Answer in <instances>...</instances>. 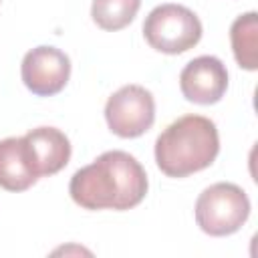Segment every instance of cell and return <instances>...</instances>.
I'll list each match as a JSON object with an SVG mask.
<instances>
[{"mask_svg": "<svg viewBox=\"0 0 258 258\" xmlns=\"http://www.w3.org/2000/svg\"><path fill=\"white\" fill-rule=\"evenodd\" d=\"M38 179L24 137H6L0 141V187L24 191Z\"/></svg>", "mask_w": 258, "mask_h": 258, "instance_id": "9c48e42d", "label": "cell"}, {"mask_svg": "<svg viewBox=\"0 0 258 258\" xmlns=\"http://www.w3.org/2000/svg\"><path fill=\"white\" fill-rule=\"evenodd\" d=\"M24 143L36 175H52L71 159V141L56 127H36L24 135Z\"/></svg>", "mask_w": 258, "mask_h": 258, "instance_id": "ba28073f", "label": "cell"}, {"mask_svg": "<svg viewBox=\"0 0 258 258\" xmlns=\"http://www.w3.org/2000/svg\"><path fill=\"white\" fill-rule=\"evenodd\" d=\"M179 89L191 103L214 105L228 89V71L216 56H198L183 67L179 75Z\"/></svg>", "mask_w": 258, "mask_h": 258, "instance_id": "52a82bcc", "label": "cell"}, {"mask_svg": "<svg viewBox=\"0 0 258 258\" xmlns=\"http://www.w3.org/2000/svg\"><path fill=\"white\" fill-rule=\"evenodd\" d=\"M143 34L151 48L165 54H179L200 42L202 22L181 4H161L147 14Z\"/></svg>", "mask_w": 258, "mask_h": 258, "instance_id": "277c9868", "label": "cell"}, {"mask_svg": "<svg viewBox=\"0 0 258 258\" xmlns=\"http://www.w3.org/2000/svg\"><path fill=\"white\" fill-rule=\"evenodd\" d=\"M105 119L115 135L125 139L139 137L155 121L153 95L141 85H125L109 97Z\"/></svg>", "mask_w": 258, "mask_h": 258, "instance_id": "5b68a950", "label": "cell"}, {"mask_svg": "<svg viewBox=\"0 0 258 258\" xmlns=\"http://www.w3.org/2000/svg\"><path fill=\"white\" fill-rule=\"evenodd\" d=\"M20 75L28 91L38 97H50L64 89L71 77V60L54 46H36L24 54Z\"/></svg>", "mask_w": 258, "mask_h": 258, "instance_id": "8992f818", "label": "cell"}, {"mask_svg": "<svg viewBox=\"0 0 258 258\" xmlns=\"http://www.w3.org/2000/svg\"><path fill=\"white\" fill-rule=\"evenodd\" d=\"M141 0H93L91 16L103 30L125 28L137 14Z\"/></svg>", "mask_w": 258, "mask_h": 258, "instance_id": "8fae6325", "label": "cell"}, {"mask_svg": "<svg viewBox=\"0 0 258 258\" xmlns=\"http://www.w3.org/2000/svg\"><path fill=\"white\" fill-rule=\"evenodd\" d=\"M230 42L236 62L246 71L258 69V16L246 12L238 16L230 26Z\"/></svg>", "mask_w": 258, "mask_h": 258, "instance_id": "30bf717a", "label": "cell"}, {"mask_svg": "<svg viewBox=\"0 0 258 258\" xmlns=\"http://www.w3.org/2000/svg\"><path fill=\"white\" fill-rule=\"evenodd\" d=\"M220 151L216 123L202 115H183L155 141L157 167L169 177H185L212 165Z\"/></svg>", "mask_w": 258, "mask_h": 258, "instance_id": "7a4b0ae2", "label": "cell"}, {"mask_svg": "<svg viewBox=\"0 0 258 258\" xmlns=\"http://www.w3.org/2000/svg\"><path fill=\"white\" fill-rule=\"evenodd\" d=\"M147 175L127 151H105L73 173L69 194L85 210H129L147 194Z\"/></svg>", "mask_w": 258, "mask_h": 258, "instance_id": "6da1fadb", "label": "cell"}, {"mask_svg": "<svg viewBox=\"0 0 258 258\" xmlns=\"http://www.w3.org/2000/svg\"><path fill=\"white\" fill-rule=\"evenodd\" d=\"M250 216L246 191L230 181L206 187L196 202V222L210 236H230L242 228Z\"/></svg>", "mask_w": 258, "mask_h": 258, "instance_id": "3957f363", "label": "cell"}]
</instances>
